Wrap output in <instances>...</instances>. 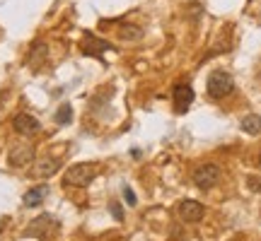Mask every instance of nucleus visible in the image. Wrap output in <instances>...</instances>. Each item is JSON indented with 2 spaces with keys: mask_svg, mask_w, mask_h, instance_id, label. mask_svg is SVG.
<instances>
[{
  "mask_svg": "<svg viewBox=\"0 0 261 241\" xmlns=\"http://www.w3.org/2000/svg\"><path fill=\"white\" fill-rule=\"evenodd\" d=\"M54 118H56V123H61V126L70 123V118H73V106H70V104H61Z\"/></svg>",
  "mask_w": 261,
  "mask_h": 241,
  "instance_id": "obj_15",
  "label": "nucleus"
},
{
  "mask_svg": "<svg viewBox=\"0 0 261 241\" xmlns=\"http://www.w3.org/2000/svg\"><path fill=\"white\" fill-rule=\"evenodd\" d=\"M194 186L201 188V191H211L213 186H218V181L223 178V171L218 164H201V167L194 171Z\"/></svg>",
  "mask_w": 261,
  "mask_h": 241,
  "instance_id": "obj_3",
  "label": "nucleus"
},
{
  "mask_svg": "<svg viewBox=\"0 0 261 241\" xmlns=\"http://www.w3.org/2000/svg\"><path fill=\"white\" fill-rule=\"evenodd\" d=\"M123 200H126L130 207H136V205H138V198H136V193L130 191L128 186H123Z\"/></svg>",
  "mask_w": 261,
  "mask_h": 241,
  "instance_id": "obj_17",
  "label": "nucleus"
},
{
  "mask_svg": "<svg viewBox=\"0 0 261 241\" xmlns=\"http://www.w3.org/2000/svg\"><path fill=\"white\" fill-rule=\"evenodd\" d=\"M177 215L181 222L196 224V222H201V217L205 215V207L198 203V200H181V203L177 205Z\"/></svg>",
  "mask_w": 261,
  "mask_h": 241,
  "instance_id": "obj_4",
  "label": "nucleus"
},
{
  "mask_svg": "<svg viewBox=\"0 0 261 241\" xmlns=\"http://www.w3.org/2000/svg\"><path fill=\"white\" fill-rule=\"evenodd\" d=\"M172 99H174V111L187 113L191 109V104H194V87L191 84H174Z\"/></svg>",
  "mask_w": 261,
  "mask_h": 241,
  "instance_id": "obj_5",
  "label": "nucleus"
},
{
  "mask_svg": "<svg viewBox=\"0 0 261 241\" xmlns=\"http://www.w3.org/2000/svg\"><path fill=\"white\" fill-rule=\"evenodd\" d=\"M32 159H34V145H29V142H19V145H15L8 155L10 167H15V169L27 167Z\"/></svg>",
  "mask_w": 261,
  "mask_h": 241,
  "instance_id": "obj_6",
  "label": "nucleus"
},
{
  "mask_svg": "<svg viewBox=\"0 0 261 241\" xmlns=\"http://www.w3.org/2000/svg\"><path fill=\"white\" fill-rule=\"evenodd\" d=\"M109 210H112L114 220H119V222H121V220H123V207H121V203H119V200H112V203H109Z\"/></svg>",
  "mask_w": 261,
  "mask_h": 241,
  "instance_id": "obj_16",
  "label": "nucleus"
},
{
  "mask_svg": "<svg viewBox=\"0 0 261 241\" xmlns=\"http://www.w3.org/2000/svg\"><path fill=\"white\" fill-rule=\"evenodd\" d=\"M205 92L211 99H225L227 94L234 92V80L230 73L225 70H213L208 75V82H205Z\"/></svg>",
  "mask_w": 261,
  "mask_h": 241,
  "instance_id": "obj_1",
  "label": "nucleus"
},
{
  "mask_svg": "<svg viewBox=\"0 0 261 241\" xmlns=\"http://www.w3.org/2000/svg\"><path fill=\"white\" fill-rule=\"evenodd\" d=\"M112 44L104 41V39H97L94 34H85V41H83V53L85 56H92V58H102L104 51H109Z\"/></svg>",
  "mask_w": 261,
  "mask_h": 241,
  "instance_id": "obj_9",
  "label": "nucleus"
},
{
  "mask_svg": "<svg viewBox=\"0 0 261 241\" xmlns=\"http://www.w3.org/2000/svg\"><path fill=\"white\" fill-rule=\"evenodd\" d=\"M94 178H97V167H94V164L83 162V164H73V167L65 171L63 184L65 186H77V188H85V186L92 184Z\"/></svg>",
  "mask_w": 261,
  "mask_h": 241,
  "instance_id": "obj_2",
  "label": "nucleus"
},
{
  "mask_svg": "<svg viewBox=\"0 0 261 241\" xmlns=\"http://www.w3.org/2000/svg\"><path fill=\"white\" fill-rule=\"evenodd\" d=\"M48 195V186L41 184V186H34V188H29L27 193H24V198H22V205L24 207H39V205L46 200Z\"/></svg>",
  "mask_w": 261,
  "mask_h": 241,
  "instance_id": "obj_10",
  "label": "nucleus"
},
{
  "mask_svg": "<svg viewBox=\"0 0 261 241\" xmlns=\"http://www.w3.org/2000/svg\"><path fill=\"white\" fill-rule=\"evenodd\" d=\"M247 184H249V188H252L254 193H261V178L259 176H249Z\"/></svg>",
  "mask_w": 261,
  "mask_h": 241,
  "instance_id": "obj_18",
  "label": "nucleus"
},
{
  "mask_svg": "<svg viewBox=\"0 0 261 241\" xmlns=\"http://www.w3.org/2000/svg\"><path fill=\"white\" fill-rule=\"evenodd\" d=\"M61 169V162L56 157H44V159H37L34 167H32V176L34 178H51Z\"/></svg>",
  "mask_w": 261,
  "mask_h": 241,
  "instance_id": "obj_8",
  "label": "nucleus"
},
{
  "mask_svg": "<svg viewBox=\"0 0 261 241\" xmlns=\"http://www.w3.org/2000/svg\"><path fill=\"white\" fill-rule=\"evenodd\" d=\"M51 224H54V217H51V215H39L37 220L27 227V236H44Z\"/></svg>",
  "mask_w": 261,
  "mask_h": 241,
  "instance_id": "obj_11",
  "label": "nucleus"
},
{
  "mask_svg": "<svg viewBox=\"0 0 261 241\" xmlns=\"http://www.w3.org/2000/svg\"><path fill=\"white\" fill-rule=\"evenodd\" d=\"M119 37H121V39H128V41H138V39L143 37V29H140V27H133V24H123V27L119 29Z\"/></svg>",
  "mask_w": 261,
  "mask_h": 241,
  "instance_id": "obj_14",
  "label": "nucleus"
},
{
  "mask_svg": "<svg viewBox=\"0 0 261 241\" xmlns=\"http://www.w3.org/2000/svg\"><path fill=\"white\" fill-rule=\"evenodd\" d=\"M44 56H46V44L37 41L34 48H32V53H29V65H34V68H37V65L44 61Z\"/></svg>",
  "mask_w": 261,
  "mask_h": 241,
  "instance_id": "obj_13",
  "label": "nucleus"
},
{
  "mask_svg": "<svg viewBox=\"0 0 261 241\" xmlns=\"http://www.w3.org/2000/svg\"><path fill=\"white\" fill-rule=\"evenodd\" d=\"M12 128H15V133L29 138V135H34V133L41 130V123H39L32 113H17V116L12 118Z\"/></svg>",
  "mask_w": 261,
  "mask_h": 241,
  "instance_id": "obj_7",
  "label": "nucleus"
},
{
  "mask_svg": "<svg viewBox=\"0 0 261 241\" xmlns=\"http://www.w3.org/2000/svg\"><path fill=\"white\" fill-rule=\"evenodd\" d=\"M240 128L247 133V135H259L261 133V116L259 113H249L240 120Z\"/></svg>",
  "mask_w": 261,
  "mask_h": 241,
  "instance_id": "obj_12",
  "label": "nucleus"
}]
</instances>
